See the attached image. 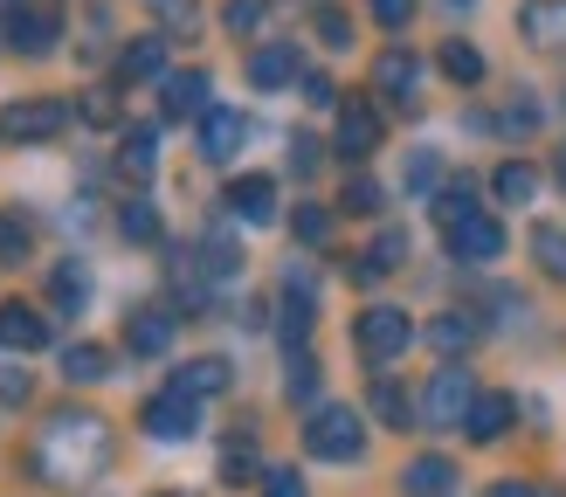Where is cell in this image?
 Masks as SVG:
<instances>
[{
	"label": "cell",
	"instance_id": "cell-23",
	"mask_svg": "<svg viewBox=\"0 0 566 497\" xmlns=\"http://www.w3.org/2000/svg\"><path fill=\"white\" fill-rule=\"evenodd\" d=\"M463 429H470V442H497L504 429H512V394H476Z\"/></svg>",
	"mask_w": 566,
	"mask_h": 497
},
{
	"label": "cell",
	"instance_id": "cell-44",
	"mask_svg": "<svg viewBox=\"0 0 566 497\" xmlns=\"http://www.w3.org/2000/svg\"><path fill=\"white\" fill-rule=\"evenodd\" d=\"M366 8H374L380 28H408L415 21V0H366Z\"/></svg>",
	"mask_w": 566,
	"mask_h": 497
},
{
	"label": "cell",
	"instance_id": "cell-18",
	"mask_svg": "<svg viewBox=\"0 0 566 497\" xmlns=\"http://www.w3.org/2000/svg\"><path fill=\"white\" fill-rule=\"evenodd\" d=\"M470 339H476V325H470V318H457V311H442V318L421 325V346L442 352L449 367H457V352H470Z\"/></svg>",
	"mask_w": 566,
	"mask_h": 497
},
{
	"label": "cell",
	"instance_id": "cell-35",
	"mask_svg": "<svg viewBox=\"0 0 566 497\" xmlns=\"http://www.w3.org/2000/svg\"><path fill=\"white\" fill-rule=\"evenodd\" d=\"M380 201H387V193H380V180H346V193H338V208H346V214H380Z\"/></svg>",
	"mask_w": 566,
	"mask_h": 497
},
{
	"label": "cell",
	"instance_id": "cell-28",
	"mask_svg": "<svg viewBox=\"0 0 566 497\" xmlns=\"http://www.w3.org/2000/svg\"><path fill=\"white\" fill-rule=\"evenodd\" d=\"M470 214H484V208H476V187H470V180H457V187H442V193H436V221H442V235H449V229H463Z\"/></svg>",
	"mask_w": 566,
	"mask_h": 497
},
{
	"label": "cell",
	"instance_id": "cell-50",
	"mask_svg": "<svg viewBox=\"0 0 566 497\" xmlns=\"http://www.w3.org/2000/svg\"><path fill=\"white\" fill-rule=\"evenodd\" d=\"M484 497H546V490H532V484H491Z\"/></svg>",
	"mask_w": 566,
	"mask_h": 497
},
{
	"label": "cell",
	"instance_id": "cell-48",
	"mask_svg": "<svg viewBox=\"0 0 566 497\" xmlns=\"http://www.w3.org/2000/svg\"><path fill=\"white\" fill-rule=\"evenodd\" d=\"M297 83H304V104H318V110H325V104H338L332 76H318V70H311V76H297Z\"/></svg>",
	"mask_w": 566,
	"mask_h": 497
},
{
	"label": "cell",
	"instance_id": "cell-9",
	"mask_svg": "<svg viewBox=\"0 0 566 497\" xmlns=\"http://www.w3.org/2000/svg\"><path fill=\"white\" fill-rule=\"evenodd\" d=\"M242 138H249V118H242V110H229V104H214L208 118H201V138H193V146H201L208 166H229L242 152Z\"/></svg>",
	"mask_w": 566,
	"mask_h": 497
},
{
	"label": "cell",
	"instance_id": "cell-4",
	"mask_svg": "<svg viewBox=\"0 0 566 497\" xmlns=\"http://www.w3.org/2000/svg\"><path fill=\"white\" fill-rule=\"evenodd\" d=\"M63 125H70L63 97H14L0 110V146H49V138H63Z\"/></svg>",
	"mask_w": 566,
	"mask_h": 497
},
{
	"label": "cell",
	"instance_id": "cell-1",
	"mask_svg": "<svg viewBox=\"0 0 566 497\" xmlns=\"http://www.w3.org/2000/svg\"><path fill=\"white\" fill-rule=\"evenodd\" d=\"M28 463H35V477H49V484H76V477L111 469V429H104V414H91V408L49 414L42 435H35V450H28Z\"/></svg>",
	"mask_w": 566,
	"mask_h": 497
},
{
	"label": "cell",
	"instance_id": "cell-8",
	"mask_svg": "<svg viewBox=\"0 0 566 497\" xmlns=\"http://www.w3.org/2000/svg\"><path fill=\"white\" fill-rule=\"evenodd\" d=\"M518 42L539 49V55H559L566 49V0H525L518 8Z\"/></svg>",
	"mask_w": 566,
	"mask_h": 497
},
{
	"label": "cell",
	"instance_id": "cell-21",
	"mask_svg": "<svg viewBox=\"0 0 566 497\" xmlns=\"http://www.w3.org/2000/svg\"><path fill=\"white\" fill-rule=\"evenodd\" d=\"M153 166H159V131L153 125H132L125 146H118V173L125 180H153Z\"/></svg>",
	"mask_w": 566,
	"mask_h": 497
},
{
	"label": "cell",
	"instance_id": "cell-24",
	"mask_svg": "<svg viewBox=\"0 0 566 497\" xmlns=\"http://www.w3.org/2000/svg\"><path fill=\"white\" fill-rule=\"evenodd\" d=\"M532 263H539L553 284H566V229L559 221H532Z\"/></svg>",
	"mask_w": 566,
	"mask_h": 497
},
{
	"label": "cell",
	"instance_id": "cell-36",
	"mask_svg": "<svg viewBox=\"0 0 566 497\" xmlns=\"http://www.w3.org/2000/svg\"><path fill=\"white\" fill-rule=\"evenodd\" d=\"M291 229H297V242H311V248L332 242V208H311V201H304V208L291 214Z\"/></svg>",
	"mask_w": 566,
	"mask_h": 497
},
{
	"label": "cell",
	"instance_id": "cell-34",
	"mask_svg": "<svg viewBox=\"0 0 566 497\" xmlns=\"http://www.w3.org/2000/svg\"><path fill=\"white\" fill-rule=\"evenodd\" d=\"M28 248H35L28 221L21 214H0V263H28Z\"/></svg>",
	"mask_w": 566,
	"mask_h": 497
},
{
	"label": "cell",
	"instance_id": "cell-32",
	"mask_svg": "<svg viewBox=\"0 0 566 497\" xmlns=\"http://www.w3.org/2000/svg\"><path fill=\"white\" fill-rule=\"evenodd\" d=\"M118 229H125L132 242H159V235H166V229H159V208H153V201H125V208H118Z\"/></svg>",
	"mask_w": 566,
	"mask_h": 497
},
{
	"label": "cell",
	"instance_id": "cell-33",
	"mask_svg": "<svg viewBox=\"0 0 566 497\" xmlns=\"http://www.w3.org/2000/svg\"><path fill=\"white\" fill-rule=\"evenodd\" d=\"M63 373H70V380H104V373H111V352H104V346H70V352H63Z\"/></svg>",
	"mask_w": 566,
	"mask_h": 497
},
{
	"label": "cell",
	"instance_id": "cell-45",
	"mask_svg": "<svg viewBox=\"0 0 566 497\" xmlns=\"http://www.w3.org/2000/svg\"><path fill=\"white\" fill-rule=\"evenodd\" d=\"M263 497H304V477L297 469H263Z\"/></svg>",
	"mask_w": 566,
	"mask_h": 497
},
{
	"label": "cell",
	"instance_id": "cell-19",
	"mask_svg": "<svg viewBox=\"0 0 566 497\" xmlns=\"http://www.w3.org/2000/svg\"><path fill=\"white\" fill-rule=\"evenodd\" d=\"M146 76H166V35H138L118 55V83H146Z\"/></svg>",
	"mask_w": 566,
	"mask_h": 497
},
{
	"label": "cell",
	"instance_id": "cell-26",
	"mask_svg": "<svg viewBox=\"0 0 566 497\" xmlns=\"http://www.w3.org/2000/svg\"><path fill=\"white\" fill-rule=\"evenodd\" d=\"M401 484H408L415 497H442L449 484H457V463H449V456H415Z\"/></svg>",
	"mask_w": 566,
	"mask_h": 497
},
{
	"label": "cell",
	"instance_id": "cell-52",
	"mask_svg": "<svg viewBox=\"0 0 566 497\" xmlns=\"http://www.w3.org/2000/svg\"><path fill=\"white\" fill-rule=\"evenodd\" d=\"M457 8H470V0H457Z\"/></svg>",
	"mask_w": 566,
	"mask_h": 497
},
{
	"label": "cell",
	"instance_id": "cell-39",
	"mask_svg": "<svg viewBox=\"0 0 566 497\" xmlns=\"http://www.w3.org/2000/svg\"><path fill=\"white\" fill-rule=\"evenodd\" d=\"M28 394H35V380H28V367H14V359H0V401L21 408Z\"/></svg>",
	"mask_w": 566,
	"mask_h": 497
},
{
	"label": "cell",
	"instance_id": "cell-47",
	"mask_svg": "<svg viewBox=\"0 0 566 497\" xmlns=\"http://www.w3.org/2000/svg\"><path fill=\"white\" fill-rule=\"evenodd\" d=\"M83 118H91V125H111V118H118V97H111V91H91V97H83Z\"/></svg>",
	"mask_w": 566,
	"mask_h": 497
},
{
	"label": "cell",
	"instance_id": "cell-3",
	"mask_svg": "<svg viewBox=\"0 0 566 497\" xmlns=\"http://www.w3.org/2000/svg\"><path fill=\"white\" fill-rule=\"evenodd\" d=\"M353 346L374 359V367H387V359H401L415 346V318L401 311V304H366V311L353 318Z\"/></svg>",
	"mask_w": 566,
	"mask_h": 497
},
{
	"label": "cell",
	"instance_id": "cell-37",
	"mask_svg": "<svg viewBox=\"0 0 566 497\" xmlns=\"http://www.w3.org/2000/svg\"><path fill=\"white\" fill-rule=\"evenodd\" d=\"M263 14H270V0H229V8H221V21H229V35H256V28H263Z\"/></svg>",
	"mask_w": 566,
	"mask_h": 497
},
{
	"label": "cell",
	"instance_id": "cell-25",
	"mask_svg": "<svg viewBox=\"0 0 566 497\" xmlns=\"http://www.w3.org/2000/svg\"><path fill=\"white\" fill-rule=\"evenodd\" d=\"M49 297H55V311H83V304H91V269H83V263H55Z\"/></svg>",
	"mask_w": 566,
	"mask_h": 497
},
{
	"label": "cell",
	"instance_id": "cell-43",
	"mask_svg": "<svg viewBox=\"0 0 566 497\" xmlns=\"http://www.w3.org/2000/svg\"><path fill=\"white\" fill-rule=\"evenodd\" d=\"M401 256H408V235H401V229H387V235L374 242V256H366V263H374V269H394Z\"/></svg>",
	"mask_w": 566,
	"mask_h": 497
},
{
	"label": "cell",
	"instance_id": "cell-27",
	"mask_svg": "<svg viewBox=\"0 0 566 497\" xmlns=\"http://www.w3.org/2000/svg\"><path fill=\"white\" fill-rule=\"evenodd\" d=\"M138 8H146L166 35H193V28H201V0H138Z\"/></svg>",
	"mask_w": 566,
	"mask_h": 497
},
{
	"label": "cell",
	"instance_id": "cell-2",
	"mask_svg": "<svg viewBox=\"0 0 566 497\" xmlns=\"http://www.w3.org/2000/svg\"><path fill=\"white\" fill-rule=\"evenodd\" d=\"M304 450L318 456V463H353V456L366 450V422H359L353 408L325 401V408H311V414H304Z\"/></svg>",
	"mask_w": 566,
	"mask_h": 497
},
{
	"label": "cell",
	"instance_id": "cell-14",
	"mask_svg": "<svg viewBox=\"0 0 566 497\" xmlns=\"http://www.w3.org/2000/svg\"><path fill=\"white\" fill-rule=\"evenodd\" d=\"M49 346V318L35 311V304H0V352H35Z\"/></svg>",
	"mask_w": 566,
	"mask_h": 497
},
{
	"label": "cell",
	"instance_id": "cell-40",
	"mask_svg": "<svg viewBox=\"0 0 566 497\" xmlns=\"http://www.w3.org/2000/svg\"><path fill=\"white\" fill-rule=\"evenodd\" d=\"M283 387H291V401H311V394H318V367H311L304 352H291V373H283Z\"/></svg>",
	"mask_w": 566,
	"mask_h": 497
},
{
	"label": "cell",
	"instance_id": "cell-31",
	"mask_svg": "<svg viewBox=\"0 0 566 497\" xmlns=\"http://www.w3.org/2000/svg\"><path fill=\"white\" fill-rule=\"evenodd\" d=\"M436 63H442V76H457V83H484V55H476L470 42H442Z\"/></svg>",
	"mask_w": 566,
	"mask_h": 497
},
{
	"label": "cell",
	"instance_id": "cell-7",
	"mask_svg": "<svg viewBox=\"0 0 566 497\" xmlns=\"http://www.w3.org/2000/svg\"><path fill=\"white\" fill-rule=\"evenodd\" d=\"M374 83H380L387 104L415 110V97H421V55H415V49H380V55H374Z\"/></svg>",
	"mask_w": 566,
	"mask_h": 497
},
{
	"label": "cell",
	"instance_id": "cell-46",
	"mask_svg": "<svg viewBox=\"0 0 566 497\" xmlns=\"http://www.w3.org/2000/svg\"><path fill=\"white\" fill-rule=\"evenodd\" d=\"M249 477H256V456H249V450H229V456H221V484H249Z\"/></svg>",
	"mask_w": 566,
	"mask_h": 497
},
{
	"label": "cell",
	"instance_id": "cell-38",
	"mask_svg": "<svg viewBox=\"0 0 566 497\" xmlns=\"http://www.w3.org/2000/svg\"><path fill=\"white\" fill-rule=\"evenodd\" d=\"M201 263H208L214 276H235V269H242V248H235L229 235H208V242H201Z\"/></svg>",
	"mask_w": 566,
	"mask_h": 497
},
{
	"label": "cell",
	"instance_id": "cell-49",
	"mask_svg": "<svg viewBox=\"0 0 566 497\" xmlns=\"http://www.w3.org/2000/svg\"><path fill=\"white\" fill-rule=\"evenodd\" d=\"M291 173H318V146H311L304 131L291 138Z\"/></svg>",
	"mask_w": 566,
	"mask_h": 497
},
{
	"label": "cell",
	"instance_id": "cell-51",
	"mask_svg": "<svg viewBox=\"0 0 566 497\" xmlns=\"http://www.w3.org/2000/svg\"><path fill=\"white\" fill-rule=\"evenodd\" d=\"M559 180H566V146H559Z\"/></svg>",
	"mask_w": 566,
	"mask_h": 497
},
{
	"label": "cell",
	"instance_id": "cell-29",
	"mask_svg": "<svg viewBox=\"0 0 566 497\" xmlns=\"http://www.w3.org/2000/svg\"><path fill=\"white\" fill-rule=\"evenodd\" d=\"M311 318H318V304H311L304 290H291V297H283V346H291V352H304V339H311Z\"/></svg>",
	"mask_w": 566,
	"mask_h": 497
},
{
	"label": "cell",
	"instance_id": "cell-6",
	"mask_svg": "<svg viewBox=\"0 0 566 497\" xmlns=\"http://www.w3.org/2000/svg\"><path fill=\"white\" fill-rule=\"evenodd\" d=\"M138 422H146V435H159V442H187L193 429H201V401L180 394V387H166V394L146 401V414H138Z\"/></svg>",
	"mask_w": 566,
	"mask_h": 497
},
{
	"label": "cell",
	"instance_id": "cell-30",
	"mask_svg": "<svg viewBox=\"0 0 566 497\" xmlns=\"http://www.w3.org/2000/svg\"><path fill=\"white\" fill-rule=\"evenodd\" d=\"M366 401H374V414H380L387 429H408V422H415V401H408V387H394V380H374V394H366Z\"/></svg>",
	"mask_w": 566,
	"mask_h": 497
},
{
	"label": "cell",
	"instance_id": "cell-41",
	"mask_svg": "<svg viewBox=\"0 0 566 497\" xmlns=\"http://www.w3.org/2000/svg\"><path fill=\"white\" fill-rule=\"evenodd\" d=\"M318 42H325V49H346V42H353V21L338 14V8H318Z\"/></svg>",
	"mask_w": 566,
	"mask_h": 497
},
{
	"label": "cell",
	"instance_id": "cell-13",
	"mask_svg": "<svg viewBox=\"0 0 566 497\" xmlns=\"http://www.w3.org/2000/svg\"><path fill=\"white\" fill-rule=\"evenodd\" d=\"M229 214L249 221V229H270V221H276V180H270V173L229 180Z\"/></svg>",
	"mask_w": 566,
	"mask_h": 497
},
{
	"label": "cell",
	"instance_id": "cell-16",
	"mask_svg": "<svg viewBox=\"0 0 566 497\" xmlns=\"http://www.w3.org/2000/svg\"><path fill=\"white\" fill-rule=\"evenodd\" d=\"M208 70H180V76H166V91H159V104H166V118H208Z\"/></svg>",
	"mask_w": 566,
	"mask_h": 497
},
{
	"label": "cell",
	"instance_id": "cell-17",
	"mask_svg": "<svg viewBox=\"0 0 566 497\" xmlns=\"http://www.w3.org/2000/svg\"><path fill=\"white\" fill-rule=\"evenodd\" d=\"M249 83H256V91H291L297 83V49L291 42H263L249 55Z\"/></svg>",
	"mask_w": 566,
	"mask_h": 497
},
{
	"label": "cell",
	"instance_id": "cell-42",
	"mask_svg": "<svg viewBox=\"0 0 566 497\" xmlns=\"http://www.w3.org/2000/svg\"><path fill=\"white\" fill-rule=\"evenodd\" d=\"M436 180H442V159H436V152H415V159H408V187H415V193H429Z\"/></svg>",
	"mask_w": 566,
	"mask_h": 497
},
{
	"label": "cell",
	"instance_id": "cell-12",
	"mask_svg": "<svg viewBox=\"0 0 566 497\" xmlns=\"http://www.w3.org/2000/svg\"><path fill=\"white\" fill-rule=\"evenodd\" d=\"M449 256H457V263H497V256H504L497 214H470L463 229H449Z\"/></svg>",
	"mask_w": 566,
	"mask_h": 497
},
{
	"label": "cell",
	"instance_id": "cell-10",
	"mask_svg": "<svg viewBox=\"0 0 566 497\" xmlns=\"http://www.w3.org/2000/svg\"><path fill=\"white\" fill-rule=\"evenodd\" d=\"M332 146L346 152V159H366V152L380 146V110L366 104V97H346V104H338V131H332Z\"/></svg>",
	"mask_w": 566,
	"mask_h": 497
},
{
	"label": "cell",
	"instance_id": "cell-20",
	"mask_svg": "<svg viewBox=\"0 0 566 497\" xmlns=\"http://www.w3.org/2000/svg\"><path fill=\"white\" fill-rule=\"evenodd\" d=\"M229 359H187V367L174 373V387L180 394H193V401H208V394H229Z\"/></svg>",
	"mask_w": 566,
	"mask_h": 497
},
{
	"label": "cell",
	"instance_id": "cell-22",
	"mask_svg": "<svg viewBox=\"0 0 566 497\" xmlns=\"http://www.w3.org/2000/svg\"><path fill=\"white\" fill-rule=\"evenodd\" d=\"M491 193L504 208H532V193H539V166H525V159H504L497 173H491Z\"/></svg>",
	"mask_w": 566,
	"mask_h": 497
},
{
	"label": "cell",
	"instance_id": "cell-11",
	"mask_svg": "<svg viewBox=\"0 0 566 497\" xmlns=\"http://www.w3.org/2000/svg\"><path fill=\"white\" fill-rule=\"evenodd\" d=\"M55 42H63V14H55V8H14V14H8V49L49 55Z\"/></svg>",
	"mask_w": 566,
	"mask_h": 497
},
{
	"label": "cell",
	"instance_id": "cell-5",
	"mask_svg": "<svg viewBox=\"0 0 566 497\" xmlns=\"http://www.w3.org/2000/svg\"><path fill=\"white\" fill-rule=\"evenodd\" d=\"M470 401H476V387H470V373L463 367H442L429 387H421V422L429 429H457V422H470Z\"/></svg>",
	"mask_w": 566,
	"mask_h": 497
},
{
	"label": "cell",
	"instance_id": "cell-15",
	"mask_svg": "<svg viewBox=\"0 0 566 497\" xmlns=\"http://www.w3.org/2000/svg\"><path fill=\"white\" fill-rule=\"evenodd\" d=\"M125 346L138 359H159L166 346H174V311H159V304H138V311L125 318Z\"/></svg>",
	"mask_w": 566,
	"mask_h": 497
}]
</instances>
